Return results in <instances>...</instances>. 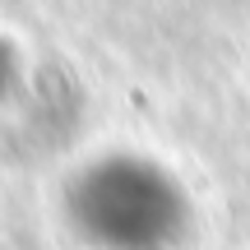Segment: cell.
<instances>
[{
  "label": "cell",
  "instance_id": "cell-1",
  "mask_svg": "<svg viewBox=\"0 0 250 250\" xmlns=\"http://www.w3.org/2000/svg\"><path fill=\"white\" fill-rule=\"evenodd\" d=\"M65 213L93 250H176L190 227V199L167 167L107 153L70 181Z\"/></svg>",
  "mask_w": 250,
  "mask_h": 250
}]
</instances>
